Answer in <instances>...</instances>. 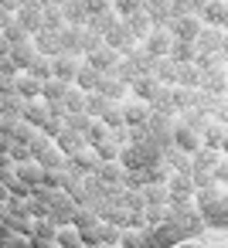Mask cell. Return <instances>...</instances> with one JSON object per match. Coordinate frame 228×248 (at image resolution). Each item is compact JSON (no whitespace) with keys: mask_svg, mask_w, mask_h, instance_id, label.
Segmentation results:
<instances>
[{"mask_svg":"<svg viewBox=\"0 0 228 248\" xmlns=\"http://www.w3.org/2000/svg\"><path fill=\"white\" fill-rule=\"evenodd\" d=\"M225 245H228L225 231H204V234L187 238V241H180V245H174V248H225Z\"/></svg>","mask_w":228,"mask_h":248,"instance_id":"1","label":"cell"}]
</instances>
